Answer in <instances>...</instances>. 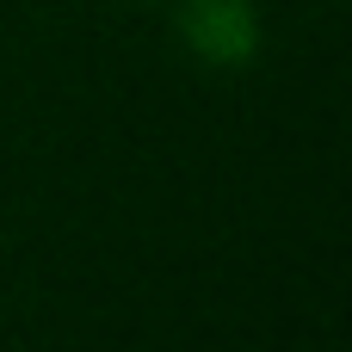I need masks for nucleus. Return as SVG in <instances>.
<instances>
[{
    "label": "nucleus",
    "instance_id": "nucleus-1",
    "mask_svg": "<svg viewBox=\"0 0 352 352\" xmlns=\"http://www.w3.org/2000/svg\"><path fill=\"white\" fill-rule=\"evenodd\" d=\"M179 31H186L192 56H204V62H217V68H241V62L260 50L254 0H186Z\"/></svg>",
    "mask_w": 352,
    "mask_h": 352
}]
</instances>
